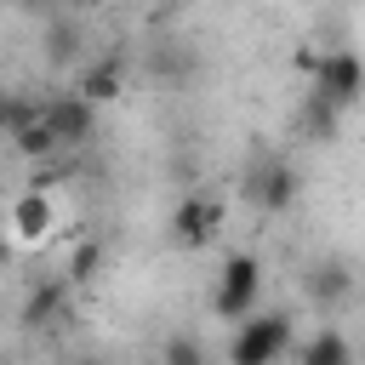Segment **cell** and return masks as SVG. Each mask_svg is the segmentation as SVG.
<instances>
[{"instance_id": "d6986e66", "label": "cell", "mask_w": 365, "mask_h": 365, "mask_svg": "<svg viewBox=\"0 0 365 365\" xmlns=\"http://www.w3.org/2000/svg\"><path fill=\"white\" fill-rule=\"evenodd\" d=\"M63 6H74V11H91V6H97V0H63Z\"/></svg>"}, {"instance_id": "44dd1931", "label": "cell", "mask_w": 365, "mask_h": 365, "mask_svg": "<svg viewBox=\"0 0 365 365\" xmlns=\"http://www.w3.org/2000/svg\"><path fill=\"white\" fill-rule=\"evenodd\" d=\"M29 6H40V0H29Z\"/></svg>"}, {"instance_id": "8992f818", "label": "cell", "mask_w": 365, "mask_h": 365, "mask_svg": "<svg viewBox=\"0 0 365 365\" xmlns=\"http://www.w3.org/2000/svg\"><path fill=\"white\" fill-rule=\"evenodd\" d=\"M51 228H57V211H51V200H46V188H23L17 200H11V245H46L51 240Z\"/></svg>"}, {"instance_id": "9c48e42d", "label": "cell", "mask_w": 365, "mask_h": 365, "mask_svg": "<svg viewBox=\"0 0 365 365\" xmlns=\"http://www.w3.org/2000/svg\"><path fill=\"white\" fill-rule=\"evenodd\" d=\"M80 91H86L91 103H114V97L125 91V63H120V57H97V63H86Z\"/></svg>"}, {"instance_id": "7a4b0ae2", "label": "cell", "mask_w": 365, "mask_h": 365, "mask_svg": "<svg viewBox=\"0 0 365 365\" xmlns=\"http://www.w3.org/2000/svg\"><path fill=\"white\" fill-rule=\"evenodd\" d=\"M291 348V314H251L228 342V365H279Z\"/></svg>"}, {"instance_id": "277c9868", "label": "cell", "mask_w": 365, "mask_h": 365, "mask_svg": "<svg viewBox=\"0 0 365 365\" xmlns=\"http://www.w3.org/2000/svg\"><path fill=\"white\" fill-rule=\"evenodd\" d=\"M40 114H46V125L57 131L63 148H80V143L97 137V103H91L86 91H57V97L40 103Z\"/></svg>"}, {"instance_id": "9a60e30c", "label": "cell", "mask_w": 365, "mask_h": 365, "mask_svg": "<svg viewBox=\"0 0 365 365\" xmlns=\"http://www.w3.org/2000/svg\"><path fill=\"white\" fill-rule=\"evenodd\" d=\"M80 51V29L74 23H46V57L51 63H74Z\"/></svg>"}, {"instance_id": "6da1fadb", "label": "cell", "mask_w": 365, "mask_h": 365, "mask_svg": "<svg viewBox=\"0 0 365 365\" xmlns=\"http://www.w3.org/2000/svg\"><path fill=\"white\" fill-rule=\"evenodd\" d=\"M302 68L314 74V91H319L325 103H336L342 114L365 103V63H359L354 51H342V46H336V51H319V57L302 51Z\"/></svg>"}, {"instance_id": "5bb4252c", "label": "cell", "mask_w": 365, "mask_h": 365, "mask_svg": "<svg viewBox=\"0 0 365 365\" xmlns=\"http://www.w3.org/2000/svg\"><path fill=\"white\" fill-rule=\"evenodd\" d=\"M97 268H103V245H97V240H80L74 257H68V268H63V279H68V285H91Z\"/></svg>"}, {"instance_id": "ba28073f", "label": "cell", "mask_w": 365, "mask_h": 365, "mask_svg": "<svg viewBox=\"0 0 365 365\" xmlns=\"http://www.w3.org/2000/svg\"><path fill=\"white\" fill-rule=\"evenodd\" d=\"M302 291H308V302L314 308H342L348 297H354V274H348V262L342 257H319V262H308V274H302Z\"/></svg>"}, {"instance_id": "ac0fdd59", "label": "cell", "mask_w": 365, "mask_h": 365, "mask_svg": "<svg viewBox=\"0 0 365 365\" xmlns=\"http://www.w3.org/2000/svg\"><path fill=\"white\" fill-rule=\"evenodd\" d=\"M154 68L171 74V80H188V74H194V57H188V51H154Z\"/></svg>"}, {"instance_id": "2e32d148", "label": "cell", "mask_w": 365, "mask_h": 365, "mask_svg": "<svg viewBox=\"0 0 365 365\" xmlns=\"http://www.w3.org/2000/svg\"><path fill=\"white\" fill-rule=\"evenodd\" d=\"M160 365H205V348H200V336H165V348H160Z\"/></svg>"}, {"instance_id": "52a82bcc", "label": "cell", "mask_w": 365, "mask_h": 365, "mask_svg": "<svg viewBox=\"0 0 365 365\" xmlns=\"http://www.w3.org/2000/svg\"><path fill=\"white\" fill-rule=\"evenodd\" d=\"M217 228H222V205H217V200H205V194H188V200L171 211V240H177V245H188V251L211 245V240H217Z\"/></svg>"}, {"instance_id": "e0dca14e", "label": "cell", "mask_w": 365, "mask_h": 365, "mask_svg": "<svg viewBox=\"0 0 365 365\" xmlns=\"http://www.w3.org/2000/svg\"><path fill=\"white\" fill-rule=\"evenodd\" d=\"M34 120H40V103H29V97H11L6 103V137L23 131V125H34Z\"/></svg>"}, {"instance_id": "4fadbf2b", "label": "cell", "mask_w": 365, "mask_h": 365, "mask_svg": "<svg viewBox=\"0 0 365 365\" xmlns=\"http://www.w3.org/2000/svg\"><path fill=\"white\" fill-rule=\"evenodd\" d=\"M11 148H17L23 160H34V165H40V160H51V154H57L63 143H57V131H51V125H46V114H40L34 125H23V131H11Z\"/></svg>"}, {"instance_id": "7c38bea8", "label": "cell", "mask_w": 365, "mask_h": 365, "mask_svg": "<svg viewBox=\"0 0 365 365\" xmlns=\"http://www.w3.org/2000/svg\"><path fill=\"white\" fill-rule=\"evenodd\" d=\"M63 291H68V279H46V285H34V297L23 302V325H29V331L51 325L57 308H63Z\"/></svg>"}, {"instance_id": "5b68a950", "label": "cell", "mask_w": 365, "mask_h": 365, "mask_svg": "<svg viewBox=\"0 0 365 365\" xmlns=\"http://www.w3.org/2000/svg\"><path fill=\"white\" fill-rule=\"evenodd\" d=\"M251 200L268 211V217H279V211H291L297 205V165L291 160H279V154H268L257 171H251Z\"/></svg>"}, {"instance_id": "ffe728a7", "label": "cell", "mask_w": 365, "mask_h": 365, "mask_svg": "<svg viewBox=\"0 0 365 365\" xmlns=\"http://www.w3.org/2000/svg\"><path fill=\"white\" fill-rule=\"evenodd\" d=\"M74 365H108V359H74Z\"/></svg>"}, {"instance_id": "3957f363", "label": "cell", "mask_w": 365, "mask_h": 365, "mask_svg": "<svg viewBox=\"0 0 365 365\" xmlns=\"http://www.w3.org/2000/svg\"><path fill=\"white\" fill-rule=\"evenodd\" d=\"M257 297H262V262L251 251H234L217 274V291H211V308L217 319H251L257 314Z\"/></svg>"}, {"instance_id": "30bf717a", "label": "cell", "mask_w": 365, "mask_h": 365, "mask_svg": "<svg viewBox=\"0 0 365 365\" xmlns=\"http://www.w3.org/2000/svg\"><path fill=\"white\" fill-rule=\"evenodd\" d=\"M297 365H354V348H348V336L342 331H314L308 342H302V354H297Z\"/></svg>"}, {"instance_id": "8fae6325", "label": "cell", "mask_w": 365, "mask_h": 365, "mask_svg": "<svg viewBox=\"0 0 365 365\" xmlns=\"http://www.w3.org/2000/svg\"><path fill=\"white\" fill-rule=\"evenodd\" d=\"M336 125H342V108L325 103L319 91H308V103H302V131H308L314 143H336Z\"/></svg>"}]
</instances>
